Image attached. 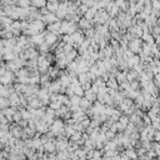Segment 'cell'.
I'll return each instance as SVG.
<instances>
[{
  "mask_svg": "<svg viewBox=\"0 0 160 160\" xmlns=\"http://www.w3.org/2000/svg\"><path fill=\"white\" fill-rule=\"evenodd\" d=\"M152 4H153V8L154 9H158V10H160V1H158V0H153Z\"/></svg>",
  "mask_w": 160,
  "mask_h": 160,
  "instance_id": "6da1fadb",
  "label": "cell"
}]
</instances>
